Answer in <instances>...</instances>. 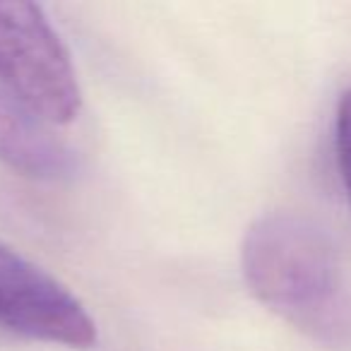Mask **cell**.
Wrapping results in <instances>:
<instances>
[{"mask_svg":"<svg viewBox=\"0 0 351 351\" xmlns=\"http://www.w3.org/2000/svg\"><path fill=\"white\" fill-rule=\"evenodd\" d=\"M241 267L253 296L325 346H351V274L330 231L298 212L245 231Z\"/></svg>","mask_w":351,"mask_h":351,"instance_id":"1","label":"cell"},{"mask_svg":"<svg viewBox=\"0 0 351 351\" xmlns=\"http://www.w3.org/2000/svg\"><path fill=\"white\" fill-rule=\"evenodd\" d=\"M0 84L49 125H68L82 111L68 49L34 3H0Z\"/></svg>","mask_w":351,"mask_h":351,"instance_id":"2","label":"cell"},{"mask_svg":"<svg viewBox=\"0 0 351 351\" xmlns=\"http://www.w3.org/2000/svg\"><path fill=\"white\" fill-rule=\"evenodd\" d=\"M0 327L68 349H92L97 322L84 303L46 269L0 241Z\"/></svg>","mask_w":351,"mask_h":351,"instance_id":"3","label":"cell"},{"mask_svg":"<svg viewBox=\"0 0 351 351\" xmlns=\"http://www.w3.org/2000/svg\"><path fill=\"white\" fill-rule=\"evenodd\" d=\"M0 161L32 178H63L75 169L73 149L51 125L0 84Z\"/></svg>","mask_w":351,"mask_h":351,"instance_id":"4","label":"cell"},{"mask_svg":"<svg viewBox=\"0 0 351 351\" xmlns=\"http://www.w3.org/2000/svg\"><path fill=\"white\" fill-rule=\"evenodd\" d=\"M335 152L341 183L351 205V89L341 94L335 116Z\"/></svg>","mask_w":351,"mask_h":351,"instance_id":"5","label":"cell"}]
</instances>
